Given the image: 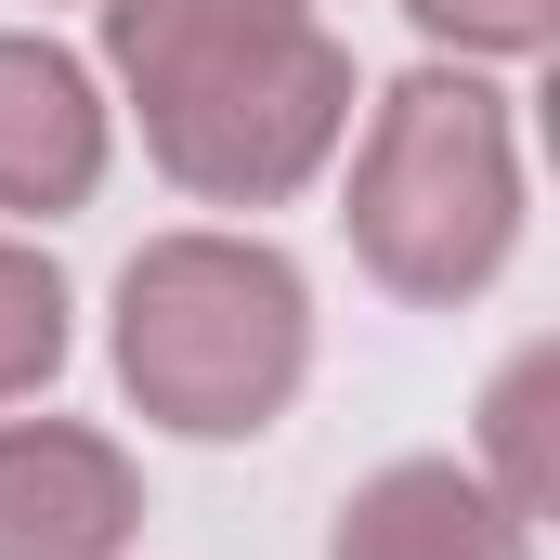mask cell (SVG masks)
I'll list each match as a JSON object with an SVG mask.
<instances>
[{
	"label": "cell",
	"mask_w": 560,
	"mask_h": 560,
	"mask_svg": "<svg viewBox=\"0 0 560 560\" xmlns=\"http://www.w3.org/2000/svg\"><path fill=\"white\" fill-rule=\"evenodd\" d=\"M275 365H287V275L209 261V248L131 275V378H156L196 430H248Z\"/></svg>",
	"instance_id": "1"
},
{
	"label": "cell",
	"mask_w": 560,
	"mask_h": 560,
	"mask_svg": "<svg viewBox=\"0 0 560 560\" xmlns=\"http://www.w3.org/2000/svg\"><path fill=\"white\" fill-rule=\"evenodd\" d=\"M0 509H26V522H0V560H92L118 535V482H105V456H79V443H0Z\"/></svg>",
	"instance_id": "2"
}]
</instances>
